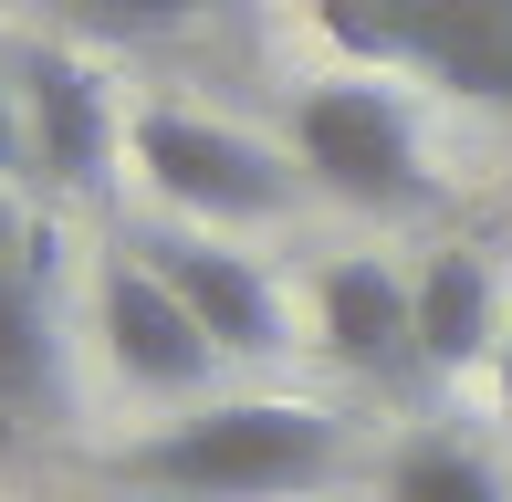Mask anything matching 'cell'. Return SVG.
Segmentation results:
<instances>
[{
    "label": "cell",
    "mask_w": 512,
    "mask_h": 502,
    "mask_svg": "<svg viewBox=\"0 0 512 502\" xmlns=\"http://www.w3.org/2000/svg\"><path fill=\"white\" fill-rule=\"evenodd\" d=\"M11 95H21V147H32L42 189H105L115 147H126V116H115L105 74L63 42H21L11 53Z\"/></svg>",
    "instance_id": "cell-5"
},
{
    "label": "cell",
    "mask_w": 512,
    "mask_h": 502,
    "mask_svg": "<svg viewBox=\"0 0 512 502\" xmlns=\"http://www.w3.org/2000/svg\"><path fill=\"white\" fill-rule=\"evenodd\" d=\"M32 231H21V210H11V189H0V251H21Z\"/></svg>",
    "instance_id": "cell-14"
},
{
    "label": "cell",
    "mask_w": 512,
    "mask_h": 502,
    "mask_svg": "<svg viewBox=\"0 0 512 502\" xmlns=\"http://www.w3.org/2000/svg\"><path fill=\"white\" fill-rule=\"evenodd\" d=\"M345 471V429L304 398H220L157 440L115 450V482L168 502H293Z\"/></svg>",
    "instance_id": "cell-1"
},
{
    "label": "cell",
    "mask_w": 512,
    "mask_h": 502,
    "mask_svg": "<svg viewBox=\"0 0 512 502\" xmlns=\"http://www.w3.org/2000/svg\"><path fill=\"white\" fill-rule=\"evenodd\" d=\"M377 502H502V471L481 461L471 440H450V429H418V440L387 450Z\"/></svg>",
    "instance_id": "cell-11"
},
{
    "label": "cell",
    "mask_w": 512,
    "mask_h": 502,
    "mask_svg": "<svg viewBox=\"0 0 512 502\" xmlns=\"http://www.w3.org/2000/svg\"><path fill=\"white\" fill-rule=\"evenodd\" d=\"M63 11H74L84 32H168V21L209 11V0H63Z\"/></svg>",
    "instance_id": "cell-12"
},
{
    "label": "cell",
    "mask_w": 512,
    "mask_h": 502,
    "mask_svg": "<svg viewBox=\"0 0 512 502\" xmlns=\"http://www.w3.org/2000/svg\"><path fill=\"white\" fill-rule=\"evenodd\" d=\"M314 335H324L335 367L398 387V377L418 367V293H408V272L366 262V251H356V262H324V283H314Z\"/></svg>",
    "instance_id": "cell-8"
},
{
    "label": "cell",
    "mask_w": 512,
    "mask_h": 502,
    "mask_svg": "<svg viewBox=\"0 0 512 502\" xmlns=\"http://www.w3.org/2000/svg\"><path fill=\"white\" fill-rule=\"evenodd\" d=\"M147 272L199 314V335H209L220 356H251V367H262V356H283V346H293V335H283V293H272L262 272L241 262V251L168 231V241H147Z\"/></svg>",
    "instance_id": "cell-7"
},
{
    "label": "cell",
    "mask_w": 512,
    "mask_h": 502,
    "mask_svg": "<svg viewBox=\"0 0 512 502\" xmlns=\"http://www.w3.org/2000/svg\"><path fill=\"white\" fill-rule=\"evenodd\" d=\"M502 398H512V325H502Z\"/></svg>",
    "instance_id": "cell-15"
},
{
    "label": "cell",
    "mask_w": 512,
    "mask_h": 502,
    "mask_svg": "<svg viewBox=\"0 0 512 502\" xmlns=\"http://www.w3.org/2000/svg\"><path fill=\"white\" fill-rule=\"evenodd\" d=\"M293 168L314 189H335L345 210H418L429 199V157H418V116L398 84L366 74H324L293 95Z\"/></svg>",
    "instance_id": "cell-3"
},
{
    "label": "cell",
    "mask_w": 512,
    "mask_h": 502,
    "mask_svg": "<svg viewBox=\"0 0 512 502\" xmlns=\"http://www.w3.org/2000/svg\"><path fill=\"white\" fill-rule=\"evenodd\" d=\"M126 168L147 178L168 210H199V220H283L304 199V168L272 157L262 136L199 116V105H136L126 116Z\"/></svg>",
    "instance_id": "cell-4"
},
{
    "label": "cell",
    "mask_w": 512,
    "mask_h": 502,
    "mask_svg": "<svg viewBox=\"0 0 512 502\" xmlns=\"http://www.w3.org/2000/svg\"><path fill=\"white\" fill-rule=\"evenodd\" d=\"M95 325H105L115 377L147 387V398H199L209 367H220V346H209L199 314L147 272V251H115V262H105V283H95Z\"/></svg>",
    "instance_id": "cell-6"
},
{
    "label": "cell",
    "mask_w": 512,
    "mask_h": 502,
    "mask_svg": "<svg viewBox=\"0 0 512 502\" xmlns=\"http://www.w3.org/2000/svg\"><path fill=\"white\" fill-rule=\"evenodd\" d=\"M53 241H21L0 251V419L11 429H42L63 408V335H53V262H42Z\"/></svg>",
    "instance_id": "cell-9"
},
{
    "label": "cell",
    "mask_w": 512,
    "mask_h": 502,
    "mask_svg": "<svg viewBox=\"0 0 512 502\" xmlns=\"http://www.w3.org/2000/svg\"><path fill=\"white\" fill-rule=\"evenodd\" d=\"M366 74H429L471 105H512V0H304Z\"/></svg>",
    "instance_id": "cell-2"
},
{
    "label": "cell",
    "mask_w": 512,
    "mask_h": 502,
    "mask_svg": "<svg viewBox=\"0 0 512 502\" xmlns=\"http://www.w3.org/2000/svg\"><path fill=\"white\" fill-rule=\"evenodd\" d=\"M408 293H418V367L460 377L502 346V304H492V262L481 251H439Z\"/></svg>",
    "instance_id": "cell-10"
},
{
    "label": "cell",
    "mask_w": 512,
    "mask_h": 502,
    "mask_svg": "<svg viewBox=\"0 0 512 502\" xmlns=\"http://www.w3.org/2000/svg\"><path fill=\"white\" fill-rule=\"evenodd\" d=\"M11 168H32V147H21V95H11V74H0V178Z\"/></svg>",
    "instance_id": "cell-13"
}]
</instances>
